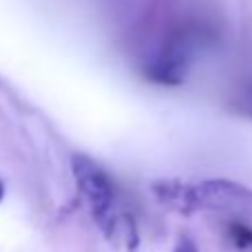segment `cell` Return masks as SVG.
<instances>
[{"instance_id": "277c9868", "label": "cell", "mask_w": 252, "mask_h": 252, "mask_svg": "<svg viewBox=\"0 0 252 252\" xmlns=\"http://www.w3.org/2000/svg\"><path fill=\"white\" fill-rule=\"evenodd\" d=\"M239 106H241V111H244V113L252 115V87L246 89V93L241 95V100H239Z\"/></svg>"}, {"instance_id": "6da1fadb", "label": "cell", "mask_w": 252, "mask_h": 252, "mask_svg": "<svg viewBox=\"0 0 252 252\" xmlns=\"http://www.w3.org/2000/svg\"><path fill=\"white\" fill-rule=\"evenodd\" d=\"M71 173H73L75 186H78L82 199L87 201L95 223L102 228L111 219V215L115 213L113 210V204H115L113 182L104 173V168L87 155L71 157Z\"/></svg>"}, {"instance_id": "7a4b0ae2", "label": "cell", "mask_w": 252, "mask_h": 252, "mask_svg": "<svg viewBox=\"0 0 252 252\" xmlns=\"http://www.w3.org/2000/svg\"><path fill=\"white\" fill-rule=\"evenodd\" d=\"M252 206V190L230 179H208L190 184V213L197 210H235Z\"/></svg>"}, {"instance_id": "3957f363", "label": "cell", "mask_w": 252, "mask_h": 252, "mask_svg": "<svg viewBox=\"0 0 252 252\" xmlns=\"http://www.w3.org/2000/svg\"><path fill=\"white\" fill-rule=\"evenodd\" d=\"M226 235L232 241V246L239 250L252 248V228L244 221H230L226 226Z\"/></svg>"}, {"instance_id": "5b68a950", "label": "cell", "mask_w": 252, "mask_h": 252, "mask_svg": "<svg viewBox=\"0 0 252 252\" xmlns=\"http://www.w3.org/2000/svg\"><path fill=\"white\" fill-rule=\"evenodd\" d=\"M173 252H199V250H197V246L190 239H179V244L175 246Z\"/></svg>"}, {"instance_id": "8992f818", "label": "cell", "mask_w": 252, "mask_h": 252, "mask_svg": "<svg viewBox=\"0 0 252 252\" xmlns=\"http://www.w3.org/2000/svg\"><path fill=\"white\" fill-rule=\"evenodd\" d=\"M2 199H4V184H2V179H0V204H2Z\"/></svg>"}]
</instances>
